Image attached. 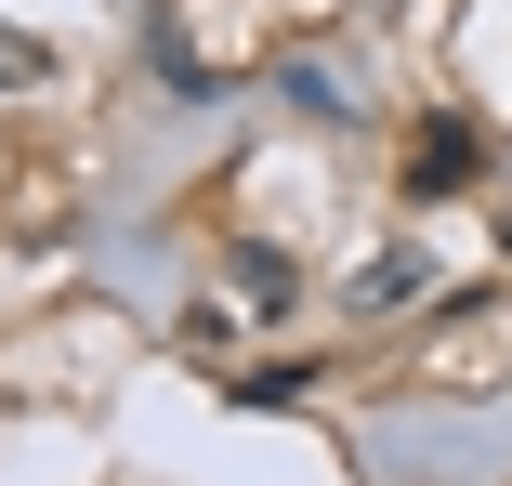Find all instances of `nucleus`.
I'll list each match as a JSON object with an SVG mask.
<instances>
[{
    "mask_svg": "<svg viewBox=\"0 0 512 486\" xmlns=\"http://www.w3.org/2000/svg\"><path fill=\"white\" fill-rule=\"evenodd\" d=\"M40 66H53V53H40V40H27V27H0V92H27V79H40Z\"/></svg>",
    "mask_w": 512,
    "mask_h": 486,
    "instance_id": "obj_5",
    "label": "nucleus"
},
{
    "mask_svg": "<svg viewBox=\"0 0 512 486\" xmlns=\"http://www.w3.org/2000/svg\"><path fill=\"white\" fill-rule=\"evenodd\" d=\"M473 171H486V132H473V119H421V132H407V171H394V198H407V211H447Z\"/></svg>",
    "mask_w": 512,
    "mask_h": 486,
    "instance_id": "obj_1",
    "label": "nucleus"
},
{
    "mask_svg": "<svg viewBox=\"0 0 512 486\" xmlns=\"http://www.w3.org/2000/svg\"><path fill=\"white\" fill-rule=\"evenodd\" d=\"M276 92H289V106H302V119H342V106H355V92H342V79H329L316 53H302V66H276Z\"/></svg>",
    "mask_w": 512,
    "mask_h": 486,
    "instance_id": "obj_4",
    "label": "nucleus"
},
{
    "mask_svg": "<svg viewBox=\"0 0 512 486\" xmlns=\"http://www.w3.org/2000/svg\"><path fill=\"white\" fill-rule=\"evenodd\" d=\"M421 289H434V263H407V250H394V263H368V276H355V303H368V316H394V303H421Z\"/></svg>",
    "mask_w": 512,
    "mask_h": 486,
    "instance_id": "obj_2",
    "label": "nucleus"
},
{
    "mask_svg": "<svg viewBox=\"0 0 512 486\" xmlns=\"http://www.w3.org/2000/svg\"><path fill=\"white\" fill-rule=\"evenodd\" d=\"M237 289H250L263 316H289V303H302V276H289V250H237Z\"/></svg>",
    "mask_w": 512,
    "mask_h": 486,
    "instance_id": "obj_3",
    "label": "nucleus"
}]
</instances>
